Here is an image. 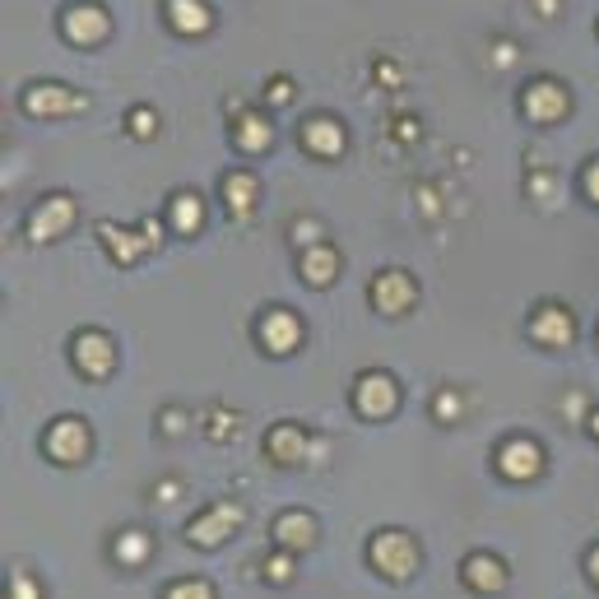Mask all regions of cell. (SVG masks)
<instances>
[{
  "mask_svg": "<svg viewBox=\"0 0 599 599\" xmlns=\"http://www.w3.org/2000/svg\"><path fill=\"white\" fill-rule=\"evenodd\" d=\"M497 470L511 483H530L544 470V451H539V441H530V437H511L497 447Z\"/></svg>",
  "mask_w": 599,
  "mask_h": 599,
  "instance_id": "5",
  "label": "cell"
},
{
  "mask_svg": "<svg viewBox=\"0 0 599 599\" xmlns=\"http://www.w3.org/2000/svg\"><path fill=\"white\" fill-rule=\"evenodd\" d=\"M367 557H372V567L385 581H410L423 563V549L414 544V534H404V530H377L372 544H367Z\"/></svg>",
  "mask_w": 599,
  "mask_h": 599,
  "instance_id": "1",
  "label": "cell"
},
{
  "mask_svg": "<svg viewBox=\"0 0 599 599\" xmlns=\"http://www.w3.org/2000/svg\"><path fill=\"white\" fill-rule=\"evenodd\" d=\"M70 358H74V367H80L84 377L103 381L112 372V362H117V344H112L103 331H80V335H74Z\"/></svg>",
  "mask_w": 599,
  "mask_h": 599,
  "instance_id": "9",
  "label": "cell"
},
{
  "mask_svg": "<svg viewBox=\"0 0 599 599\" xmlns=\"http://www.w3.org/2000/svg\"><path fill=\"white\" fill-rule=\"evenodd\" d=\"M354 404H358L362 418H391L395 404H400V385H395V377H385V372H362V377H358V391H354Z\"/></svg>",
  "mask_w": 599,
  "mask_h": 599,
  "instance_id": "6",
  "label": "cell"
},
{
  "mask_svg": "<svg viewBox=\"0 0 599 599\" xmlns=\"http://www.w3.org/2000/svg\"><path fill=\"white\" fill-rule=\"evenodd\" d=\"M298 269H302V279L312 284V288L335 284V275H339V251H335V246H307Z\"/></svg>",
  "mask_w": 599,
  "mask_h": 599,
  "instance_id": "21",
  "label": "cell"
},
{
  "mask_svg": "<svg viewBox=\"0 0 599 599\" xmlns=\"http://www.w3.org/2000/svg\"><path fill=\"white\" fill-rule=\"evenodd\" d=\"M460 410H465V400H460L456 391H441V395L433 400V414H437L441 423H456V418H460Z\"/></svg>",
  "mask_w": 599,
  "mask_h": 599,
  "instance_id": "27",
  "label": "cell"
},
{
  "mask_svg": "<svg viewBox=\"0 0 599 599\" xmlns=\"http://www.w3.org/2000/svg\"><path fill=\"white\" fill-rule=\"evenodd\" d=\"M265 581H275V586H288V581H293V553H288V549L269 553V557H265Z\"/></svg>",
  "mask_w": 599,
  "mask_h": 599,
  "instance_id": "25",
  "label": "cell"
},
{
  "mask_svg": "<svg viewBox=\"0 0 599 599\" xmlns=\"http://www.w3.org/2000/svg\"><path fill=\"white\" fill-rule=\"evenodd\" d=\"M302 145H307V153H316V159H339L344 153V126L335 117H312L302 126Z\"/></svg>",
  "mask_w": 599,
  "mask_h": 599,
  "instance_id": "16",
  "label": "cell"
},
{
  "mask_svg": "<svg viewBox=\"0 0 599 599\" xmlns=\"http://www.w3.org/2000/svg\"><path fill=\"white\" fill-rule=\"evenodd\" d=\"M43 447H47V456L56 460V465H80V460L89 456V447H93V433L80 418H56L47 428V437H43Z\"/></svg>",
  "mask_w": 599,
  "mask_h": 599,
  "instance_id": "3",
  "label": "cell"
},
{
  "mask_svg": "<svg viewBox=\"0 0 599 599\" xmlns=\"http://www.w3.org/2000/svg\"><path fill=\"white\" fill-rule=\"evenodd\" d=\"M24 107L33 112V117H70V112L89 107V99H84V93L61 89V84H33L24 93Z\"/></svg>",
  "mask_w": 599,
  "mask_h": 599,
  "instance_id": "13",
  "label": "cell"
},
{
  "mask_svg": "<svg viewBox=\"0 0 599 599\" xmlns=\"http://www.w3.org/2000/svg\"><path fill=\"white\" fill-rule=\"evenodd\" d=\"M172 14V28L186 33V37H196V33H209V24H215V14H209L205 0H172L168 5Z\"/></svg>",
  "mask_w": 599,
  "mask_h": 599,
  "instance_id": "22",
  "label": "cell"
},
{
  "mask_svg": "<svg viewBox=\"0 0 599 599\" xmlns=\"http://www.w3.org/2000/svg\"><path fill=\"white\" fill-rule=\"evenodd\" d=\"M293 242L302 246V242H316V223H298V233H293Z\"/></svg>",
  "mask_w": 599,
  "mask_h": 599,
  "instance_id": "32",
  "label": "cell"
},
{
  "mask_svg": "<svg viewBox=\"0 0 599 599\" xmlns=\"http://www.w3.org/2000/svg\"><path fill=\"white\" fill-rule=\"evenodd\" d=\"M10 599H43V590H37V581L28 572H14V586H10Z\"/></svg>",
  "mask_w": 599,
  "mask_h": 599,
  "instance_id": "29",
  "label": "cell"
},
{
  "mask_svg": "<svg viewBox=\"0 0 599 599\" xmlns=\"http://www.w3.org/2000/svg\"><path fill=\"white\" fill-rule=\"evenodd\" d=\"M140 228H145V233H126V228H117V223H103L99 228L103 246L112 251V261H117V265H135L153 242H159V223H153V219H145Z\"/></svg>",
  "mask_w": 599,
  "mask_h": 599,
  "instance_id": "10",
  "label": "cell"
},
{
  "mask_svg": "<svg viewBox=\"0 0 599 599\" xmlns=\"http://www.w3.org/2000/svg\"><path fill=\"white\" fill-rule=\"evenodd\" d=\"M265 451L275 465H298V460H307V433L298 423H279V428H269Z\"/></svg>",
  "mask_w": 599,
  "mask_h": 599,
  "instance_id": "17",
  "label": "cell"
},
{
  "mask_svg": "<svg viewBox=\"0 0 599 599\" xmlns=\"http://www.w3.org/2000/svg\"><path fill=\"white\" fill-rule=\"evenodd\" d=\"M275 544L288 549V553L312 549V544H316V520L307 516V511H284V516L275 520Z\"/></svg>",
  "mask_w": 599,
  "mask_h": 599,
  "instance_id": "18",
  "label": "cell"
},
{
  "mask_svg": "<svg viewBox=\"0 0 599 599\" xmlns=\"http://www.w3.org/2000/svg\"><path fill=\"white\" fill-rule=\"evenodd\" d=\"M460 576H465V586L474 595H497L502 586H507V567H502V557H493V553H470Z\"/></svg>",
  "mask_w": 599,
  "mask_h": 599,
  "instance_id": "15",
  "label": "cell"
},
{
  "mask_svg": "<svg viewBox=\"0 0 599 599\" xmlns=\"http://www.w3.org/2000/svg\"><path fill=\"white\" fill-rule=\"evenodd\" d=\"M581 186H586V196H590V200L599 205V159H595V163L586 168V177H581Z\"/></svg>",
  "mask_w": 599,
  "mask_h": 599,
  "instance_id": "30",
  "label": "cell"
},
{
  "mask_svg": "<svg viewBox=\"0 0 599 599\" xmlns=\"http://www.w3.org/2000/svg\"><path fill=\"white\" fill-rule=\"evenodd\" d=\"M70 228H74V200L61 196V191H56V196H47V200L28 215V238H33V242H56L61 233H70Z\"/></svg>",
  "mask_w": 599,
  "mask_h": 599,
  "instance_id": "7",
  "label": "cell"
},
{
  "mask_svg": "<svg viewBox=\"0 0 599 599\" xmlns=\"http://www.w3.org/2000/svg\"><path fill=\"white\" fill-rule=\"evenodd\" d=\"M242 526V507L238 502H215L205 516H196L186 526V544H196V549H219L223 539H233Z\"/></svg>",
  "mask_w": 599,
  "mask_h": 599,
  "instance_id": "2",
  "label": "cell"
},
{
  "mask_svg": "<svg viewBox=\"0 0 599 599\" xmlns=\"http://www.w3.org/2000/svg\"><path fill=\"white\" fill-rule=\"evenodd\" d=\"M163 599H215V590H209V581H196V576H182V581H172L163 590Z\"/></svg>",
  "mask_w": 599,
  "mask_h": 599,
  "instance_id": "26",
  "label": "cell"
},
{
  "mask_svg": "<svg viewBox=\"0 0 599 599\" xmlns=\"http://www.w3.org/2000/svg\"><path fill=\"white\" fill-rule=\"evenodd\" d=\"M557 5H553V0H539V14H553Z\"/></svg>",
  "mask_w": 599,
  "mask_h": 599,
  "instance_id": "33",
  "label": "cell"
},
{
  "mask_svg": "<svg viewBox=\"0 0 599 599\" xmlns=\"http://www.w3.org/2000/svg\"><path fill=\"white\" fill-rule=\"evenodd\" d=\"M269 140H275V126H269L265 112H242L233 122V145L242 153H261V149H269Z\"/></svg>",
  "mask_w": 599,
  "mask_h": 599,
  "instance_id": "20",
  "label": "cell"
},
{
  "mask_svg": "<svg viewBox=\"0 0 599 599\" xmlns=\"http://www.w3.org/2000/svg\"><path fill=\"white\" fill-rule=\"evenodd\" d=\"M112 553H117V563H126V567H145L153 553V539H149V530H122Z\"/></svg>",
  "mask_w": 599,
  "mask_h": 599,
  "instance_id": "24",
  "label": "cell"
},
{
  "mask_svg": "<svg viewBox=\"0 0 599 599\" xmlns=\"http://www.w3.org/2000/svg\"><path fill=\"white\" fill-rule=\"evenodd\" d=\"M112 28V19L103 5H70L61 14V33L70 37V43H80V47H99L103 37Z\"/></svg>",
  "mask_w": 599,
  "mask_h": 599,
  "instance_id": "11",
  "label": "cell"
},
{
  "mask_svg": "<svg viewBox=\"0 0 599 599\" xmlns=\"http://www.w3.org/2000/svg\"><path fill=\"white\" fill-rule=\"evenodd\" d=\"M223 200H228V215L233 219H251V209H256V200H261V182L251 177V172H228Z\"/></svg>",
  "mask_w": 599,
  "mask_h": 599,
  "instance_id": "19",
  "label": "cell"
},
{
  "mask_svg": "<svg viewBox=\"0 0 599 599\" xmlns=\"http://www.w3.org/2000/svg\"><path fill=\"white\" fill-rule=\"evenodd\" d=\"M590 433H595V437H599V410H595V414H590Z\"/></svg>",
  "mask_w": 599,
  "mask_h": 599,
  "instance_id": "34",
  "label": "cell"
},
{
  "mask_svg": "<svg viewBox=\"0 0 599 599\" xmlns=\"http://www.w3.org/2000/svg\"><path fill=\"white\" fill-rule=\"evenodd\" d=\"M530 335L544 344V349H563V344H572V335H576V321H572L567 307L544 302V307H539V312L530 316Z\"/></svg>",
  "mask_w": 599,
  "mask_h": 599,
  "instance_id": "14",
  "label": "cell"
},
{
  "mask_svg": "<svg viewBox=\"0 0 599 599\" xmlns=\"http://www.w3.org/2000/svg\"><path fill=\"white\" fill-rule=\"evenodd\" d=\"M586 576H590V586L599 590V544H595V549L586 553Z\"/></svg>",
  "mask_w": 599,
  "mask_h": 599,
  "instance_id": "31",
  "label": "cell"
},
{
  "mask_svg": "<svg viewBox=\"0 0 599 599\" xmlns=\"http://www.w3.org/2000/svg\"><path fill=\"white\" fill-rule=\"evenodd\" d=\"M130 130L140 135V140H149V135L159 130V117H153V107H135V112H130Z\"/></svg>",
  "mask_w": 599,
  "mask_h": 599,
  "instance_id": "28",
  "label": "cell"
},
{
  "mask_svg": "<svg viewBox=\"0 0 599 599\" xmlns=\"http://www.w3.org/2000/svg\"><path fill=\"white\" fill-rule=\"evenodd\" d=\"M414 302H418V288H414V279L404 275V269H381V275L372 279V307H377V312L404 316Z\"/></svg>",
  "mask_w": 599,
  "mask_h": 599,
  "instance_id": "8",
  "label": "cell"
},
{
  "mask_svg": "<svg viewBox=\"0 0 599 599\" xmlns=\"http://www.w3.org/2000/svg\"><path fill=\"white\" fill-rule=\"evenodd\" d=\"M302 344V321L293 312H284V307H269L261 316V349L265 354H293Z\"/></svg>",
  "mask_w": 599,
  "mask_h": 599,
  "instance_id": "12",
  "label": "cell"
},
{
  "mask_svg": "<svg viewBox=\"0 0 599 599\" xmlns=\"http://www.w3.org/2000/svg\"><path fill=\"white\" fill-rule=\"evenodd\" d=\"M200 223H205V200L196 191H177L172 196V228L191 238V233H200Z\"/></svg>",
  "mask_w": 599,
  "mask_h": 599,
  "instance_id": "23",
  "label": "cell"
},
{
  "mask_svg": "<svg viewBox=\"0 0 599 599\" xmlns=\"http://www.w3.org/2000/svg\"><path fill=\"white\" fill-rule=\"evenodd\" d=\"M520 107H526L530 122L553 126V122H563L567 112H572V93L557 84V80H534L526 93H520Z\"/></svg>",
  "mask_w": 599,
  "mask_h": 599,
  "instance_id": "4",
  "label": "cell"
}]
</instances>
